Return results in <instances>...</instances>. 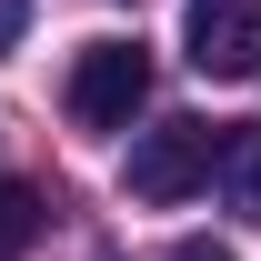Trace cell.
<instances>
[{
  "label": "cell",
  "instance_id": "obj_1",
  "mask_svg": "<svg viewBox=\"0 0 261 261\" xmlns=\"http://www.w3.org/2000/svg\"><path fill=\"white\" fill-rule=\"evenodd\" d=\"M141 100H151V50L141 40H91L70 61V121L81 130H130Z\"/></svg>",
  "mask_w": 261,
  "mask_h": 261
},
{
  "label": "cell",
  "instance_id": "obj_2",
  "mask_svg": "<svg viewBox=\"0 0 261 261\" xmlns=\"http://www.w3.org/2000/svg\"><path fill=\"white\" fill-rule=\"evenodd\" d=\"M121 181H130V201H151V211L191 201L201 181H211V121H161V130H141L130 161H121Z\"/></svg>",
  "mask_w": 261,
  "mask_h": 261
},
{
  "label": "cell",
  "instance_id": "obj_3",
  "mask_svg": "<svg viewBox=\"0 0 261 261\" xmlns=\"http://www.w3.org/2000/svg\"><path fill=\"white\" fill-rule=\"evenodd\" d=\"M181 50L201 81H251L261 70V0H191L181 10Z\"/></svg>",
  "mask_w": 261,
  "mask_h": 261
},
{
  "label": "cell",
  "instance_id": "obj_4",
  "mask_svg": "<svg viewBox=\"0 0 261 261\" xmlns=\"http://www.w3.org/2000/svg\"><path fill=\"white\" fill-rule=\"evenodd\" d=\"M201 191H221L241 221H261V121L211 130V181H201Z\"/></svg>",
  "mask_w": 261,
  "mask_h": 261
},
{
  "label": "cell",
  "instance_id": "obj_5",
  "mask_svg": "<svg viewBox=\"0 0 261 261\" xmlns=\"http://www.w3.org/2000/svg\"><path fill=\"white\" fill-rule=\"evenodd\" d=\"M40 221H50V201H40L31 181H0V261H20V251H31Z\"/></svg>",
  "mask_w": 261,
  "mask_h": 261
},
{
  "label": "cell",
  "instance_id": "obj_6",
  "mask_svg": "<svg viewBox=\"0 0 261 261\" xmlns=\"http://www.w3.org/2000/svg\"><path fill=\"white\" fill-rule=\"evenodd\" d=\"M20 31H31V0H0V50H20Z\"/></svg>",
  "mask_w": 261,
  "mask_h": 261
},
{
  "label": "cell",
  "instance_id": "obj_7",
  "mask_svg": "<svg viewBox=\"0 0 261 261\" xmlns=\"http://www.w3.org/2000/svg\"><path fill=\"white\" fill-rule=\"evenodd\" d=\"M171 261H231V251H221V241H181Z\"/></svg>",
  "mask_w": 261,
  "mask_h": 261
}]
</instances>
